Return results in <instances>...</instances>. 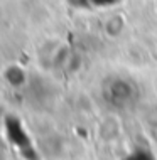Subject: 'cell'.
Listing matches in <instances>:
<instances>
[{"mask_svg": "<svg viewBox=\"0 0 157 160\" xmlns=\"http://www.w3.org/2000/svg\"><path fill=\"white\" fill-rule=\"evenodd\" d=\"M105 101L113 106H127L135 99V88L123 78H112L103 88Z\"/></svg>", "mask_w": 157, "mask_h": 160, "instance_id": "cell-1", "label": "cell"}, {"mask_svg": "<svg viewBox=\"0 0 157 160\" xmlns=\"http://www.w3.org/2000/svg\"><path fill=\"white\" fill-rule=\"evenodd\" d=\"M125 160H154V157L149 155L147 152H135L133 155H130V157H127Z\"/></svg>", "mask_w": 157, "mask_h": 160, "instance_id": "cell-2", "label": "cell"}]
</instances>
